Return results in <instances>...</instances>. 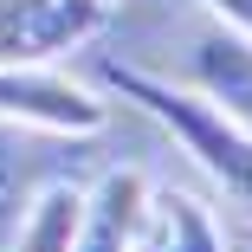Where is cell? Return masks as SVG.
<instances>
[{"mask_svg": "<svg viewBox=\"0 0 252 252\" xmlns=\"http://www.w3.org/2000/svg\"><path fill=\"white\" fill-rule=\"evenodd\" d=\"M220 239H226V252H252V220H233V226H220Z\"/></svg>", "mask_w": 252, "mask_h": 252, "instance_id": "30bf717a", "label": "cell"}, {"mask_svg": "<svg viewBox=\"0 0 252 252\" xmlns=\"http://www.w3.org/2000/svg\"><path fill=\"white\" fill-rule=\"evenodd\" d=\"M200 7H207L233 39H246V45H252V0H200Z\"/></svg>", "mask_w": 252, "mask_h": 252, "instance_id": "9c48e42d", "label": "cell"}, {"mask_svg": "<svg viewBox=\"0 0 252 252\" xmlns=\"http://www.w3.org/2000/svg\"><path fill=\"white\" fill-rule=\"evenodd\" d=\"M78 200H84V188L52 175V181H45V188L26 200V214H20L13 239H7V252H71V233H78Z\"/></svg>", "mask_w": 252, "mask_h": 252, "instance_id": "ba28073f", "label": "cell"}, {"mask_svg": "<svg viewBox=\"0 0 252 252\" xmlns=\"http://www.w3.org/2000/svg\"><path fill=\"white\" fill-rule=\"evenodd\" d=\"M142 200H149V175L142 168H110L104 181L84 188V200H78L71 252H129L136 220H142Z\"/></svg>", "mask_w": 252, "mask_h": 252, "instance_id": "5b68a950", "label": "cell"}, {"mask_svg": "<svg viewBox=\"0 0 252 252\" xmlns=\"http://www.w3.org/2000/svg\"><path fill=\"white\" fill-rule=\"evenodd\" d=\"M39 129H20V123H0V252H7L20 214H26V200L52 181V168H45V156L32 149Z\"/></svg>", "mask_w": 252, "mask_h": 252, "instance_id": "52a82bcc", "label": "cell"}, {"mask_svg": "<svg viewBox=\"0 0 252 252\" xmlns=\"http://www.w3.org/2000/svg\"><path fill=\"white\" fill-rule=\"evenodd\" d=\"M0 123L39 136H97L110 123V104L59 65H0Z\"/></svg>", "mask_w": 252, "mask_h": 252, "instance_id": "7a4b0ae2", "label": "cell"}, {"mask_svg": "<svg viewBox=\"0 0 252 252\" xmlns=\"http://www.w3.org/2000/svg\"><path fill=\"white\" fill-rule=\"evenodd\" d=\"M181 84L194 97H207L226 123H239L252 136V45L246 39H233L226 26L220 32H200L188 45V59H181Z\"/></svg>", "mask_w": 252, "mask_h": 252, "instance_id": "277c9868", "label": "cell"}, {"mask_svg": "<svg viewBox=\"0 0 252 252\" xmlns=\"http://www.w3.org/2000/svg\"><path fill=\"white\" fill-rule=\"evenodd\" d=\"M110 26V0H0V65H65Z\"/></svg>", "mask_w": 252, "mask_h": 252, "instance_id": "3957f363", "label": "cell"}, {"mask_svg": "<svg viewBox=\"0 0 252 252\" xmlns=\"http://www.w3.org/2000/svg\"><path fill=\"white\" fill-rule=\"evenodd\" d=\"M129 252H226V239H220V220H214V207L200 194H188V188H149Z\"/></svg>", "mask_w": 252, "mask_h": 252, "instance_id": "8992f818", "label": "cell"}, {"mask_svg": "<svg viewBox=\"0 0 252 252\" xmlns=\"http://www.w3.org/2000/svg\"><path fill=\"white\" fill-rule=\"evenodd\" d=\"M97 84L117 91L123 104H136L142 117H156V123L188 149V156H194V168L239 207V220H252V136H246L239 123H226L207 97H194L188 84H175V78H149V71L117 65V59L97 65Z\"/></svg>", "mask_w": 252, "mask_h": 252, "instance_id": "6da1fadb", "label": "cell"}]
</instances>
